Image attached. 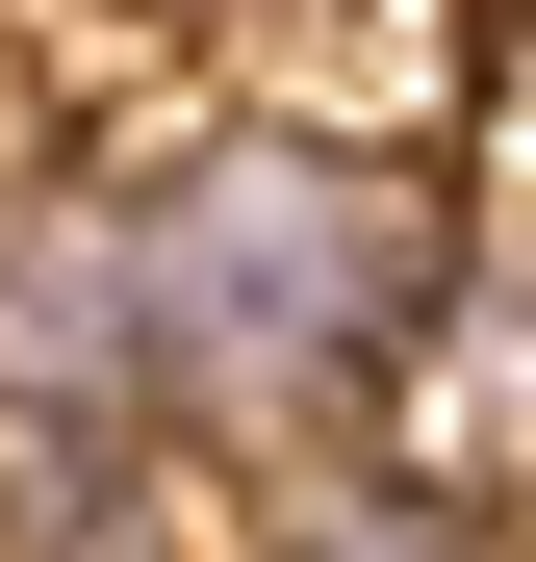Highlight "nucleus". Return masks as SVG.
Segmentation results:
<instances>
[{"label":"nucleus","mask_w":536,"mask_h":562,"mask_svg":"<svg viewBox=\"0 0 536 562\" xmlns=\"http://www.w3.org/2000/svg\"><path fill=\"white\" fill-rule=\"evenodd\" d=\"M103 281H128V384L153 409H205V435H282V409H332L357 358L409 333V205L357 154H307V128H205L153 179V205L103 231Z\"/></svg>","instance_id":"obj_1"},{"label":"nucleus","mask_w":536,"mask_h":562,"mask_svg":"<svg viewBox=\"0 0 536 562\" xmlns=\"http://www.w3.org/2000/svg\"><path fill=\"white\" fill-rule=\"evenodd\" d=\"M0 409L52 460L128 409V281H103V205H0Z\"/></svg>","instance_id":"obj_2"},{"label":"nucleus","mask_w":536,"mask_h":562,"mask_svg":"<svg viewBox=\"0 0 536 562\" xmlns=\"http://www.w3.org/2000/svg\"><path fill=\"white\" fill-rule=\"evenodd\" d=\"M282 562H486V537H460V512H307Z\"/></svg>","instance_id":"obj_3"}]
</instances>
